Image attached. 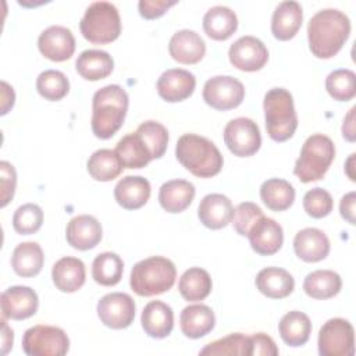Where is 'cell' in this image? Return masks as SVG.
Listing matches in <instances>:
<instances>
[{"instance_id": "1", "label": "cell", "mask_w": 356, "mask_h": 356, "mask_svg": "<svg viewBox=\"0 0 356 356\" xmlns=\"http://www.w3.org/2000/svg\"><path fill=\"white\" fill-rule=\"evenodd\" d=\"M350 33L349 17L337 8L317 11L307 24L309 49L317 58L334 57Z\"/></svg>"}, {"instance_id": "2", "label": "cell", "mask_w": 356, "mask_h": 356, "mask_svg": "<svg viewBox=\"0 0 356 356\" xmlns=\"http://www.w3.org/2000/svg\"><path fill=\"white\" fill-rule=\"evenodd\" d=\"M128 102V93L120 85H107L95 92L90 120L95 136L110 139L122 127Z\"/></svg>"}, {"instance_id": "3", "label": "cell", "mask_w": 356, "mask_h": 356, "mask_svg": "<svg viewBox=\"0 0 356 356\" xmlns=\"http://www.w3.org/2000/svg\"><path fill=\"white\" fill-rule=\"evenodd\" d=\"M175 157L182 167L199 178L217 175L224 164L218 147L210 139L196 134H184L178 139Z\"/></svg>"}, {"instance_id": "4", "label": "cell", "mask_w": 356, "mask_h": 356, "mask_svg": "<svg viewBox=\"0 0 356 356\" xmlns=\"http://www.w3.org/2000/svg\"><path fill=\"white\" fill-rule=\"evenodd\" d=\"M177 278L175 264L163 256L138 261L129 275L131 289L139 296H154L170 291Z\"/></svg>"}, {"instance_id": "5", "label": "cell", "mask_w": 356, "mask_h": 356, "mask_svg": "<svg viewBox=\"0 0 356 356\" xmlns=\"http://www.w3.org/2000/svg\"><path fill=\"white\" fill-rule=\"evenodd\" d=\"M266 129L275 142H285L293 136L298 128V115L293 97L284 88H273L264 95L263 100Z\"/></svg>"}, {"instance_id": "6", "label": "cell", "mask_w": 356, "mask_h": 356, "mask_svg": "<svg viewBox=\"0 0 356 356\" xmlns=\"http://www.w3.org/2000/svg\"><path fill=\"white\" fill-rule=\"evenodd\" d=\"M334 157V142L327 135L314 134L305 140L295 163L293 174L303 184L320 181L327 174Z\"/></svg>"}, {"instance_id": "7", "label": "cell", "mask_w": 356, "mask_h": 356, "mask_svg": "<svg viewBox=\"0 0 356 356\" xmlns=\"http://www.w3.org/2000/svg\"><path fill=\"white\" fill-rule=\"evenodd\" d=\"M79 29L82 36L90 43H111L121 33L120 13L108 1H95L86 8L79 22Z\"/></svg>"}, {"instance_id": "8", "label": "cell", "mask_w": 356, "mask_h": 356, "mask_svg": "<svg viewBox=\"0 0 356 356\" xmlns=\"http://www.w3.org/2000/svg\"><path fill=\"white\" fill-rule=\"evenodd\" d=\"M22 349L29 356H63L70 349V338L60 327L38 324L25 331Z\"/></svg>"}, {"instance_id": "9", "label": "cell", "mask_w": 356, "mask_h": 356, "mask_svg": "<svg viewBox=\"0 0 356 356\" xmlns=\"http://www.w3.org/2000/svg\"><path fill=\"white\" fill-rule=\"evenodd\" d=\"M318 353L321 356H352L355 353V331L341 317L330 318L318 331Z\"/></svg>"}, {"instance_id": "10", "label": "cell", "mask_w": 356, "mask_h": 356, "mask_svg": "<svg viewBox=\"0 0 356 356\" xmlns=\"http://www.w3.org/2000/svg\"><path fill=\"white\" fill-rule=\"evenodd\" d=\"M224 142L234 156H253L261 146L259 125L246 117L234 118L224 128Z\"/></svg>"}, {"instance_id": "11", "label": "cell", "mask_w": 356, "mask_h": 356, "mask_svg": "<svg viewBox=\"0 0 356 356\" xmlns=\"http://www.w3.org/2000/svg\"><path fill=\"white\" fill-rule=\"evenodd\" d=\"M243 97L245 88L242 82L229 75L213 76L203 86V100L216 110H232L242 103Z\"/></svg>"}, {"instance_id": "12", "label": "cell", "mask_w": 356, "mask_h": 356, "mask_svg": "<svg viewBox=\"0 0 356 356\" xmlns=\"http://www.w3.org/2000/svg\"><path fill=\"white\" fill-rule=\"evenodd\" d=\"M97 316L106 327L124 330L134 323L135 302L124 292L107 293L97 302Z\"/></svg>"}, {"instance_id": "13", "label": "cell", "mask_w": 356, "mask_h": 356, "mask_svg": "<svg viewBox=\"0 0 356 356\" xmlns=\"http://www.w3.org/2000/svg\"><path fill=\"white\" fill-rule=\"evenodd\" d=\"M229 63L241 71H259L268 60V50L266 44L250 35L236 39L228 50Z\"/></svg>"}, {"instance_id": "14", "label": "cell", "mask_w": 356, "mask_h": 356, "mask_svg": "<svg viewBox=\"0 0 356 356\" xmlns=\"http://www.w3.org/2000/svg\"><path fill=\"white\" fill-rule=\"evenodd\" d=\"M0 306L3 318L25 320L38 312V293L29 286L14 285L1 293Z\"/></svg>"}, {"instance_id": "15", "label": "cell", "mask_w": 356, "mask_h": 356, "mask_svg": "<svg viewBox=\"0 0 356 356\" xmlns=\"http://www.w3.org/2000/svg\"><path fill=\"white\" fill-rule=\"evenodd\" d=\"M38 47L46 58L56 63L65 61L75 51V38L71 29L61 25H51L39 35Z\"/></svg>"}, {"instance_id": "16", "label": "cell", "mask_w": 356, "mask_h": 356, "mask_svg": "<svg viewBox=\"0 0 356 356\" xmlns=\"http://www.w3.org/2000/svg\"><path fill=\"white\" fill-rule=\"evenodd\" d=\"M252 249L261 256L277 253L284 242L282 227L273 218L264 214L250 227L248 235Z\"/></svg>"}, {"instance_id": "17", "label": "cell", "mask_w": 356, "mask_h": 356, "mask_svg": "<svg viewBox=\"0 0 356 356\" xmlns=\"http://www.w3.org/2000/svg\"><path fill=\"white\" fill-rule=\"evenodd\" d=\"M156 88L163 100L177 103L188 99L193 93L196 88V78L186 70L170 68L160 75Z\"/></svg>"}, {"instance_id": "18", "label": "cell", "mask_w": 356, "mask_h": 356, "mask_svg": "<svg viewBox=\"0 0 356 356\" xmlns=\"http://www.w3.org/2000/svg\"><path fill=\"white\" fill-rule=\"evenodd\" d=\"M103 229L99 220L89 214L75 216L65 228V239L68 245L78 250L93 249L102 241Z\"/></svg>"}, {"instance_id": "19", "label": "cell", "mask_w": 356, "mask_h": 356, "mask_svg": "<svg viewBox=\"0 0 356 356\" xmlns=\"http://www.w3.org/2000/svg\"><path fill=\"white\" fill-rule=\"evenodd\" d=\"M197 217L204 227L221 229L232 221V202L222 193H209L199 203Z\"/></svg>"}, {"instance_id": "20", "label": "cell", "mask_w": 356, "mask_h": 356, "mask_svg": "<svg viewBox=\"0 0 356 356\" xmlns=\"http://www.w3.org/2000/svg\"><path fill=\"white\" fill-rule=\"evenodd\" d=\"M295 254L307 263L324 260L330 253V239L318 228H303L293 238Z\"/></svg>"}, {"instance_id": "21", "label": "cell", "mask_w": 356, "mask_h": 356, "mask_svg": "<svg viewBox=\"0 0 356 356\" xmlns=\"http://www.w3.org/2000/svg\"><path fill=\"white\" fill-rule=\"evenodd\" d=\"M168 51L181 64H196L206 53V43L195 31L181 29L171 36Z\"/></svg>"}, {"instance_id": "22", "label": "cell", "mask_w": 356, "mask_h": 356, "mask_svg": "<svg viewBox=\"0 0 356 356\" xmlns=\"http://www.w3.org/2000/svg\"><path fill=\"white\" fill-rule=\"evenodd\" d=\"M51 278L56 288L65 293L76 292L86 280L85 264L81 259L64 256L57 260L51 268Z\"/></svg>"}, {"instance_id": "23", "label": "cell", "mask_w": 356, "mask_h": 356, "mask_svg": "<svg viewBox=\"0 0 356 356\" xmlns=\"http://www.w3.org/2000/svg\"><path fill=\"white\" fill-rule=\"evenodd\" d=\"M150 182L140 175H127L114 188L115 202L127 209L136 210L145 206L150 197Z\"/></svg>"}, {"instance_id": "24", "label": "cell", "mask_w": 356, "mask_h": 356, "mask_svg": "<svg viewBox=\"0 0 356 356\" xmlns=\"http://www.w3.org/2000/svg\"><path fill=\"white\" fill-rule=\"evenodd\" d=\"M140 324L150 338H165L174 328L172 309L161 300H152L142 312Z\"/></svg>"}, {"instance_id": "25", "label": "cell", "mask_w": 356, "mask_h": 356, "mask_svg": "<svg viewBox=\"0 0 356 356\" xmlns=\"http://www.w3.org/2000/svg\"><path fill=\"white\" fill-rule=\"evenodd\" d=\"M303 11L298 1L280 3L271 17V32L278 40L292 39L302 26Z\"/></svg>"}, {"instance_id": "26", "label": "cell", "mask_w": 356, "mask_h": 356, "mask_svg": "<svg viewBox=\"0 0 356 356\" xmlns=\"http://www.w3.org/2000/svg\"><path fill=\"white\" fill-rule=\"evenodd\" d=\"M216 325V316L207 305H189L184 307L179 316V327L185 337L197 339L209 332Z\"/></svg>"}, {"instance_id": "27", "label": "cell", "mask_w": 356, "mask_h": 356, "mask_svg": "<svg viewBox=\"0 0 356 356\" xmlns=\"http://www.w3.org/2000/svg\"><path fill=\"white\" fill-rule=\"evenodd\" d=\"M254 284L260 293L271 299L286 298L295 288L293 277L280 267H266L260 270L256 275Z\"/></svg>"}, {"instance_id": "28", "label": "cell", "mask_w": 356, "mask_h": 356, "mask_svg": "<svg viewBox=\"0 0 356 356\" xmlns=\"http://www.w3.org/2000/svg\"><path fill=\"white\" fill-rule=\"evenodd\" d=\"M195 197V186L186 179L164 182L159 191V203L167 213H181L189 207Z\"/></svg>"}, {"instance_id": "29", "label": "cell", "mask_w": 356, "mask_h": 356, "mask_svg": "<svg viewBox=\"0 0 356 356\" xmlns=\"http://www.w3.org/2000/svg\"><path fill=\"white\" fill-rule=\"evenodd\" d=\"M238 28L236 14L225 6H214L203 15V29L214 40H227Z\"/></svg>"}, {"instance_id": "30", "label": "cell", "mask_w": 356, "mask_h": 356, "mask_svg": "<svg viewBox=\"0 0 356 356\" xmlns=\"http://www.w3.org/2000/svg\"><path fill=\"white\" fill-rule=\"evenodd\" d=\"M76 72L86 81L107 78L114 68L113 57L104 50H85L75 61Z\"/></svg>"}, {"instance_id": "31", "label": "cell", "mask_w": 356, "mask_h": 356, "mask_svg": "<svg viewBox=\"0 0 356 356\" xmlns=\"http://www.w3.org/2000/svg\"><path fill=\"white\" fill-rule=\"evenodd\" d=\"M114 152L124 168H143L153 160L146 143L136 131L122 136Z\"/></svg>"}, {"instance_id": "32", "label": "cell", "mask_w": 356, "mask_h": 356, "mask_svg": "<svg viewBox=\"0 0 356 356\" xmlns=\"http://www.w3.org/2000/svg\"><path fill=\"white\" fill-rule=\"evenodd\" d=\"M278 332L282 341L289 346L305 345L312 334V321L307 314L292 310L284 314L278 323Z\"/></svg>"}, {"instance_id": "33", "label": "cell", "mask_w": 356, "mask_h": 356, "mask_svg": "<svg viewBox=\"0 0 356 356\" xmlns=\"http://www.w3.org/2000/svg\"><path fill=\"white\" fill-rule=\"evenodd\" d=\"M44 263V254L39 243L22 242L18 243L11 254L13 270L19 277H35L40 273Z\"/></svg>"}, {"instance_id": "34", "label": "cell", "mask_w": 356, "mask_h": 356, "mask_svg": "<svg viewBox=\"0 0 356 356\" xmlns=\"http://www.w3.org/2000/svg\"><path fill=\"white\" fill-rule=\"evenodd\" d=\"M342 280L338 273L332 270H316L306 275L303 281V291L313 299H330L339 293Z\"/></svg>"}, {"instance_id": "35", "label": "cell", "mask_w": 356, "mask_h": 356, "mask_svg": "<svg viewBox=\"0 0 356 356\" xmlns=\"http://www.w3.org/2000/svg\"><path fill=\"white\" fill-rule=\"evenodd\" d=\"M213 288L210 274L200 267L188 268L179 278L178 291L188 302H199L206 299Z\"/></svg>"}, {"instance_id": "36", "label": "cell", "mask_w": 356, "mask_h": 356, "mask_svg": "<svg viewBox=\"0 0 356 356\" xmlns=\"http://www.w3.org/2000/svg\"><path fill=\"white\" fill-rule=\"evenodd\" d=\"M260 197L270 210L284 211L292 206L295 189L292 184L282 178H270L261 184Z\"/></svg>"}, {"instance_id": "37", "label": "cell", "mask_w": 356, "mask_h": 356, "mask_svg": "<svg viewBox=\"0 0 356 356\" xmlns=\"http://www.w3.org/2000/svg\"><path fill=\"white\" fill-rule=\"evenodd\" d=\"M86 168L89 175L100 182L113 181L117 178L122 170L124 165L121 164L117 153L110 149H99L92 153L86 163Z\"/></svg>"}, {"instance_id": "38", "label": "cell", "mask_w": 356, "mask_h": 356, "mask_svg": "<svg viewBox=\"0 0 356 356\" xmlns=\"http://www.w3.org/2000/svg\"><path fill=\"white\" fill-rule=\"evenodd\" d=\"M124 273L122 259L113 252L99 253L92 263V277L103 286L117 285Z\"/></svg>"}, {"instance_id": "39", "label": "cell", "mask_w": 356, "mask_h": 356, "mask_svg": "<svg viewBox=\"0 0 356 356\" xmlns=\"http://www.w3.org/2000/svg\"><path fill=\"white\" fill-rule=\"evenodd\" d=\"M250 337L235 332L224 338L207 343L199 353L200 355H236V356H250Z\"/></svg>"}, {"instance_id": "40", "label": "cell", "mask_w": 356, "mask_h": 356, "mask_svg": "<svg viewBox=\"0 0 356 356\" xmlns=\"http://www.w3.org/2000/svg\"><path fill=\"white\" fill-rule=\"evenodd\" d=\"M325 89L328 95L338 102H349L356 95V75L353 71L339 68L328 74L325 78Z\"/></svg>"}, {"instance_id": "41", "label": "cell", "mask_w": 356, "mask_h": 356, "mask_svg": "<svg viewBox=\"0 0 356 356\" xmlns=\"http://www.w3.org/2000/svg\"><path fill=\"white\" fill-rule=\"evenodd\" d=\"M38 93L50 102H58L67 96L70 90L68 78L57 70H46L36 79Z\"/></svg>"}, {"instance_id": "42", "label": "cell", "mask_w": 356, "mask_h": 356, "mask_svg": "<svg viewBox=\"0 0 356 356\" xmlns=\"http://www.w3.org/2000/svg\"><path fill=\"white\" fill-rule=\"evenodd\" d=\"M136 132L146 143L153 159H160L164 156L168 145V131L163 124L149 120L142 122Z\"/></svg>"}, {"instance_id": "43", "label": "cell", "mask_w": 356, "mask_h": 356, "mask_svg": "<svg viewBox=\"0 0 356 356\" xmlns=\"http://www.w3.org/2000/svg\"><path fill=\"white\" fill-rule=\"evenodd\" d=\"M43 224V211L35 203L19 206L13 216V227L21 235L35 234Z\"/></svg>"}, {"instance_id": "44", "label": "cell", "mask_w": 356, "mask_h": 356, "mask_svg": "<svg viewBox=\"0 0 356 356\" xmlns=\"http://www.w3.org/2000/svg\"><path fill=\"white\" fill-rule=\"evenodd\" d=\"M334 207L332 196L323 188H313L303 196V209L307 216L313 218L327 217Z\"/></svg>"}, {"instance_id": "45", "label": "cell", "mask_w": 356, "mask_h": 356, "mask_svg": "<svg viewBox=\"0 0 356 356\" xmlns=\"http://www.w3.org/2000/svg\"><path fill=\"white\" fill-rule=\"evenodd\" d=\"M263 216L261 209L252 202H242L234 209V217H232V225L234 229L242 235L246 236L250 227L256 222L257 218Z\"/></svg>"}, {"instance_id": "46", "label": "cell", "mask_w": 356, "mask_h": 356, "mask_svg": "<svg viewBox=\"0 0 356 356\" xmlns=\"http://www.w3.org/2000/svg\"><path fill=\"white\" fill-rule=\"evenodd\" d=\"M0 189H1V207H6L14 196L17 186V172L11 163L0 161Z\"/></svg>"}, {"instance_id": "47", "label": "cell", "mask_w": 356, "mask_h": 356, "mask_svg": "<svg viewBox=\"0 0 356 356\" xmlns=\"http://www.w3.org/2000/svg\"><path fill=\"white\" fill-rule=\"evenodd\" d=\"M177 1H167V0H140L138 3L139 14L146 19H154L165 14V11L175 6Z\"/></svg>"}, {"instance_id": "48", "label": "cell", "mask_w": 356, "mask_h": 356, "mask_svg": "<svg viewBox=\"0 0 356 356\" xmlns=\"http://www.w3.org/2000/svg\"><path fill=\"white\" fill-rule=\"evenodd\" d=\"M250 346H252V352L250 356L256 355H267V356H275L280 353L274 339L271 337H268L264 332H257L250 335Z\"/></svg>"}, {"instance_id": "49", "label": "cell", "mask_w": 356, "mask_h": 356, "mask_svg": "<svg viewBox=\"0 0 356 356\" xmlns=\"http://www.w3.org/2000/svg\"><path fill=\"white\" fill-rule=\"evenodd\" d=\"M355 202H356V193L349 192L345 196H342L339 202V211L343 220H346L349 224H355Z\"/></svg>"}, {"instance_id": "50", "label": "cell", "mask_w": 356, "mask_h": 356, "mask_svg": "<svg viewBox=\"0 0 356 356\" xmlns=\"http://www.w3.org/2000/svg\"><path fill=\"white\" fill-rule=\"evenodd\" d=\"M14 102H15L14 89L6 81H1V115L7 114L8 110L13 108Z\"/></svg>"}, {"instance_id": "51", "label": "cell", "mask_w": 356, "mask_h": 356, "mask_svg": "<svg viewBox=\"0 0 356 356\" xmlns=\"http://www.w3.org/2000/svg\"><path fill=\"white\" fill-rule=\"evenodd\" d=\"M355 110L356 107H352L349 113L343 118L342 124V136L348 142H355Z\"/></svg>"}, {"instance_id": "52", "label": "cell", "mask_w": 356, "mask_h": 356, "mask_svg": "<svg viewBox=\"0 0 356 356\" xmlns=\"http://www.w3.org/2000/svg\"><path fill=\"white\" fill-rule=\"evenodd\" d=\"M1 323H3V328H1V339H3V342H1V345H3V348H1V353H3V355H6V353L13 348L14 334H13V330L7 325L6 318H3V320H1Z\"/></svg>"}, {"instance_id": "53", "label": "cell", "mask_w": 356, "mask_h": 356, "mask_svg": "<svg viewBox=\"0 0 356 356\" xmlns=\"http://www.w3.org/2000/svg\"><path fill=\"white\" fill-rule=\"evenodd\" d=\"M355 153H352L350 156H349V159L346 160V163H345V172L348 174V177H349V179L350 181H355L356 178H355V174H353V161H355Z\"/></svg>"}]
</instances>
